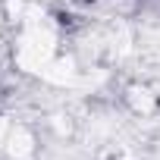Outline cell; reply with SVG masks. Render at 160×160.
<instances>
[{"instance_id":"1","label":"cell","mask_w":160,"mask_h":160,"mask_svg":"<svg viewBox=\"0 0 160 160\" xmlns=\"http://www.w3.org/2000/svg\"><path fill=\"white\" fill-rule=\"evenodd\" d=\"M75 7H91V3H98V0H72Z\"/></svg>"}]
</instances>
